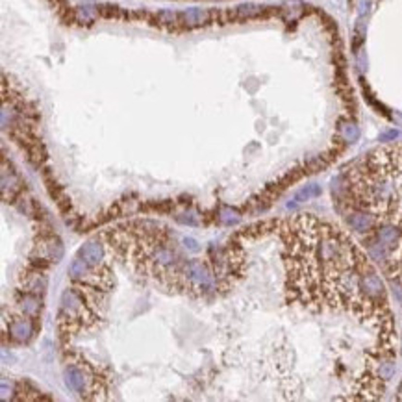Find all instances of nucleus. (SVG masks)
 I'll list each match as a JSON object with an SVG mask.
<instances>
[{
	"label": "nucleus",
	"instance_id": "nucleus-4",
	"mask_svg": "<svg viewBox=\"0 0 402 402\" xmlns=\"http://www.w3.org/2000/svg\"><path fill=\"white\" fill-rule=\"evenodd\" d=\"M63 378L71 391L85 401H102L110 397V376L83 354L63 352Z\"/></svg>",
	"mask_w": 402,
	"mask_h": 402
},
{
	"label": "nucleus",
	"instance_id": "nucleus-3",
	"mask_svg": "<svg viewBox=\"0 0 402 402\" xmlns=\"http://www.w3.org/2000/svg\"><path fill=\"white\" fill-rule=\"evenodd\" d=\"M67 274L69 286L60 300L58 332L63 341H72L102 322L115 288L112 259L100 237L85 241L76 250Z\"/></svg>",
	"mask_w": 402,
	"mask_h": 402
},
{
	"label": "nucleus",
	"instance_id": "nucleus-5",
	"mask_svg": "<svg viewBox=\"0 0 402 402\" xmlns=\"http://www.w3.org/2000/svg\"><path fill=\"white\" fill-rule=\"evenodd\" d=\"M63 258V245L56 234L39 236V243L32 254V259H39V263L47 261H60Z\"/></svg>",
	"mask_w": 402,
	"mask_h": 402
},
{
	"label": "nucleus",
	"instance_id": "nucleus-6",
	"mask_svg": "<svg viewBox=\"0 0 402 402\" xmlns=\"http://www.w3.org/2000/svg\"><path fill=\"white\" fill-rule=\"evenodd\" d=\"M33 328H35V319L26 315V313H19L15 317H11L10 322L4 321V332L10 334V338L17 343H26L32 339L33 336Z\"/></svg>",
	"mask_w": 402,
	"mask_h": 402
},
{
	"label": "nucleus",
	"instance_id": "nucleus-1",
	"mask_svg": "<svg viewBox=\"0 0 402 402\" xmlns=\"http://www.w3.org/2000/svg\"><path fill=\"white\" fill-rule=\"evenodd\" d=\"M267 232L284 241L289 304L311 311H351L376 330L378 349L391 352L395 326L384 282L347 232L311 213H300L252 225L239 236Z\"/></svg>",
	"mask_w": 402,
	"mask_h": 402
},
{
	"label": "nucleus",
	"instance_id": "nucleus-10",
	"mask_svg": "<svg viewBox=\"0 0 402 402\" xmlns=\"http://www.w3.org/2000/svg\"><path fill=\"white\" fill-rule=\"evenodd\" d=\"M237 13H239V15H247V17H250V15H258V13H261V8H259V6H241V8L237 10Z\"/></svg>",
	"mask_w": 402,
	"mask_h": 402
},
{
	"label": "nucleus",
	"instance_id": "nucleus-2",
	"mask_svg": "<svg viewBox=\"0 0 402 402\" xmlns=\"http://www.w3.org/2000/svg\"><path fill=\"white\" fill-rule=\"evenodd\" d=\"M100 239L112 254L139 276L150 278L169 291L189 297H208L228 291L243 273V248L230 241L217 254L189 258L200 247L191 237H180L161 223L148 219L126 221L104 230Z\"/></svg>",
	"mask_w": 402,
	"mask_h": 402
},
{
	"label": "nucleus",
	"instance_id": "nucleus-9",
	"mask_svg": "<svg viewBox=\"0 0 402 402\" xmlns=\"http://www.w3.org/2000/svg\"><path fill=\"white\" fill-rule=\"evenodd\" d=\"M341 134L345 135V139L347 141H356L358 139V128H356V124H352V123H349V124H345L343 128H341Z\"/></svg>",
	"mask_w": 402,
	"mask_h": 402
},
{
	"label": "nucleus",
	"instance_id": "nucleus-8",
	"mask_svg": "<svg viewBox=\"0 0 402 402\" xmlns=\"http://www.w3.org/2000/svg\"><path fill=\"white\" fill-rule=\"evenodd\" d=\"M186 21L189 24H200V22L206 21V13L200 10H189L186 13Z\"/></svg>",
	"mask_w": 402,
	"mask_h": 402
},
{
	"label": "nucleus",
	"instance_id": "nucleus-7",
	"mask_svg": "<svg viewBox=\"0 0 402 402\" xmlns=\"http://www.w3.org/2000/svg\"><path fill=\"white\" fill-rule=\"evenodd\" d=\"M321 195V187L319 186H306L304 189H300L299 193L295 195V200L299 202H304V200H309V198H315V196Z\"/></svg>",
	"mask_w": 402,
	"mask_h": 402
}]
</instances>
